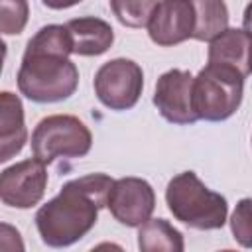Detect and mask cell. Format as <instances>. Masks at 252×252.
Returning a JSON list of instances; mask_svg holds the SVG:
<instances>
[{"instance_id":"1","label":"cell","mask_w":252,"mask_h":252,"mask_svg":"<svg viewBox=\"0 0 252 252\" xmlns=\"http://www.w3.org/2000/svg\"><path fill=\"white\" fill-rule=\"evenodd\" d=\"M114 179L106 173H89L67 181L59 193L35 213V228L41 242L51 248H65L91 232L98 211L108 205Z\"/></svg>"},{"instance_id":"2","label":"cell","mask_w":252,"mask_h":252,"mask_svg":"<svg viewBox=\"0 0 252 252\" xmlns=\"http://www.w3.org/2000/svg\"><path fill=\"white\" fill-rule=\"evenodd\" d=\"M16 83L20 93L33 102H61L75 94L79 69L67 55L26 47Z\"/></svg>"},{"instance_id":"3","label":"cell","mask_w":252,"mask_h":252,"mask_svg":"<svg viewBox=\"0 0 252 252\" xmlns=\"http://www.w3.org/2000/svg\"><path fill=\"white\" fill-rule=\"evenodd\" d=\"M165 203L175 220L197 230L222 228L228 217L226 199L209 189L195 171H183L169 179Z\"/></svg>"},{"instance_id":"4","label":"cell","mask_w":252,"mask_h":252,"mask_svg":"<svg viewBox=\"0 0 252 252\" xmlns=\"http://www.w3.org/2000/svg\"><path fill=\"white\" fill-rule=\"evenodd\" d=\"M244 79L230 67L207 63L193 81V108L197 118L207 122L230 118L242 102Z\"/></svg>"},{"instance_id":"5","label":"cell","mask_w":252,"mask_h":252,"mask_svg":"<svg viewBox=\"0 0 252 252\" xmlns=\"http://www.w3.org/2000/svg\"><path fill=\"white\" fill-rule=\"evenodd\" d=\"M93 134L89 126L73 114H49L32 132V152L45 165L55 159H75L91 152Z\"/></svg>"},{"instance_id":"6","label":"cell","mask_w":252,"mask_h":252,"mask_svg":"<svg viewBox=\"0 0 252 252\" xmlns=\"http://www.w3.org/2000/svg\"><path fill=\"white\" fill-rule=\"evenodd\" d=\"M94 94L110 110L122 112L136 106L144 89L142 67L126 57H116L98 67L94 73Z\"/></svg>"},{"instance_id":"7","label":"cell","mask_w":252,"mask_h":252,"mask_svg":"<svg viewBox=\"0 0 252 252\" xmlns=\"http://www.w3.org/2000/svg\"><path fill=\"white\" fill-rule=\"evenodd\" d=\"M47 187V169L41 159L28 158L6 167L0 173V199L4 205L14 209L35 207Z\"/></svg>"},{"instance_id":"8","label":"cell","mask_w":252,"mask_h":252,"mask_svg":"<svg viewBox=\"0 0 252 252\" xmlns=\"http://www.w3.org/2000/svg\"><path fill=\"white\" fill-rule=\"evenodd\" d=\"M193 81L195 77L185 69H169L159 75L154 104L167 122L189 126L199 120L193 108Z\"/></svg>"},{"instance_id":"9","label":"cell","mask_w":252,"mask_h":252,"mask_svg":"<svg viewBox=\"0 0 252 252\" xmlns=\"http://www.w3.org/2000/svg\"><path fill=\"white\" fill-rule=\"evenodd\" d=\"M110 215L124 226L136 228L152 219L156 209L154 187L142 177H120L114 179V185L108 195Z\"/></svg>"},{"instance_id":"10","label":"cell","mask_w":252,"mask_h":252,"mask_svg":"<svg viewBox=\"0 0 252 252\" xmlns=\"http://www.w3.org/2000/svg\"><path fill=\"white\" fill-rule=\"evenodd\" d=\"M146 28L150 39L159 47L193 39L195 6L191 0H159Z\"/></svg>"},{"instance_id":"11","label":"cell","mask_w":252,"mask_h":252,"mask_svg":"<svg viewBox=\"0 0 252 252\" xmlns=\"http://www.w3.org/2000/svg\"><path fill=\"white\" fill-rule=\"evenodd\" d=\"M238 71L242 77L252 73V35L246 30L226 28L209 41V61Z\"/></svg>"},{"instance_id":"12","label":"cell","mask_w":252,"mask_h":252,"mask_svg":"<svg viewBox=\"0 0 252 252\" xmlns=\"http://www.w3.org/2000/svg\"><path fill=\"white\" fill-rule=\"evenodd\" d=\"M28 142V128L24 120V106L18 94L10 91L0 93V161L12 159Z\"/></svg>"},{"instance_id":"13","label":"cell","mask_w":252,"mask_h":252,"mask_svg":"<svg viewBox=\"0 0 252 252\" xmlns=\"http://www.w3.org/2000/svg\"><path fill=\"white\" fill-rule=\"evenodd\" d=\"M65 26L71 33L75 55H83V57L102 55L114 43L112 26L108 22L100 20V18H94V16L73 18Z\"/></svg>"},{"instance_id":"14","label":"cell","mask_w":252,"mask_h":252,"mask_svg":"<svg viewBox=\"0 0 252 252\" xmlns=\"http://www.w3.org/2000/svg\"><path fill=\"white\" fill-rule=\"evenodd\" d=\"M138 248L142 252H183V234L165 219H148L138 226Z\"/></svg>"},{"instance_id":"15","label":"cell","mask_w":252,"mask_h":252,"mask_svg":"<svg viewBox=\"0 0 252 252\" xmlns=\"http://www.w3.org/2000/svg\"><path fill=\"white\" fill-rule=\"evenodd\" d=\"M195 6L193 39L211 41L228 28V8L224 0H191Z\"/></svg>"},{"instance_id":"16","label":"cell","mask_w":252,"mask_h":252,"mask_svg":"<svg viewBox=\"0 0 252 252\" xmlns=\"http://www.w3.org/2000/svg\"><path fill=\"white\" fill-rule=\"evenodd\" d=\"M159 0H108L112 14L122 26L146 28Z\"/></svg>"},{"instance_id":"17","label":"cell","mask_w":252,"mask_h":252,"mask_svg":"<svg viewBox=\"0 0 252 252\" xmlns=\"http://www.w3.org/2000/svg\"><path fill=\"white\" fill-rule=\"evenodd\" d=\"M28 0H0V30L4 35L22 33L28 24Z\"/></svg>"},{"instance_id":"18","label":"cell","mask_w":252,"mask_h":252,"mask_svg":"<svg viewBox=\"0 0 252 252\" xmlns=\"http://www.w3.org/2000/svg\"><path fill=\"white\" fill-rule=\"evenodd\" d=\"M230 232L242 248H252V197L236 203L230 215Z\"/></svg>"},{"instance_id":"19","label":"cell","mask_w":252,"mask_h":252,"mask_svg":"<svg viewBox=\"0 0 252 252\" xmlns=\"http://www.w3.org/2000/svg\"><path fill=\"white\" fill-rule=\"evenodd\" d=\"M41 2H43V6H47L51 10H65V8H71L83 0H41Z\"/></svg>"},{"instance_id":"20","label":"cell","mask_w":252,"mask_h":252,"mask_svg":"<svg viewBox=\"0 0 252 252\" xmlns=\"http://www.w3.org/2000/svg\"><path fill=\"white\" fill-rule=\"evenodd\" d=\"M242 30H246L252 35V2L244 8V14H242Z\"/></svg>"}]
</instances>
